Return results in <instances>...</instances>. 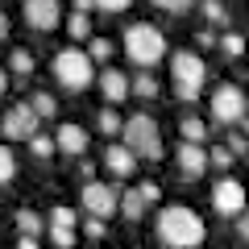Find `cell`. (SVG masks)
<instances>
[{"label":"cell","mask_w":249,"mask_h":249,"mask_svg":"<svg viewBox=\"0 0 249 249\" xmlns=\"http://www.w3.org/2000/svg\"><path fill=\"white\" fill-rule=\"evenodd\" d=\"M158 237H162V245H170V249H199L204 245V220H199V212H191V208L170 204V208L158 212Z\"/></svg>","instance_id":"6da1fadb"},{"label":"cell","mask_w":249,"mask_h":249,"mask_svg":"<svg viewBox=\"0 0 249 249\" xmlns=\"http://www.w3.org/2000/svg\"><path fill=\"white\" fill-rule=\"evenodd\" d=\"M124 54H129L137 67L150 71L154 62L166 58V34H162L158 25H150V21H137V25L124 29Z\"/></svg>","instance_id":"7a4b0ae2"},{"label":"cell","mask_w":249,"mask_h":249,"mask_svg":"<svg viewBox=\"0 0 249 249\" xmlns=\"http://www.w3.org/2000/svg\"><path fill=\"white\" fill-rule=\"evenodd\" d=\"M121 142L133 150L137 162H158V158H162V133H158V121H154V116H145V112H137V116H129V121H124Z\"/></svg>","instance_id":"3957f363"},{"label":"cell","mask_w":249,"mask_h":249,"mask_svg":"<svg viewBox=\"0 0 249 249\" xmlns=\"http://www.w3.org/2000/svg\"><path fill=\"white\" fill-rule=\"evenodd\" d=\"M170 79H175V96L183 100V104H196L199 91H204V83H208L204 58L191 54V50H178L175 58H170Z\"/></svg>","instance_id":"277c9868"},{"label":"cell","mask_w":249,"mask_h":249,"mask_svg":"<svg viewBox=\"0 0 249 249\" xmlns=\"http://www.w3.org/2000/svg\"><path fill=\"white\" fill-rule=\"evenodd\" d=\"M54 79L67 91H88L91 79H96V62L88 58V50H58L54 54Z\"/></svg>","instance_id":"5b68a950"},{"label":"cell","mask_w":249,"mask_h":249,"mask_svg":"<svg viewBox=\"0 0 249 249\" xmlns=\"http://www.w3.org/2000/svg\"><path fill=\"white\" fill-rule=\"evenodd\" d=\"M208 104H212V121L216 124H241V121H245L249 100H245V91H241L237 83H220Z\"/></svg>","instance_id":"8992f818"},{"label":"cell","mask_w":249,"mask_h":249,"mask_svg":"<svg viewBox=\"0 0 249 249\" xmlns=\"http://www.w3.org/2000/svg\"><path fill=\"white\" fill-rule=\"evenodd\" d=\"M37 124H42V116L29 108V100H17V104H9L4 116H0V133L9 137V142H29L37 133Z\"/></svg>","instance_id":"52a82bcc"},{"label":"cell","mask_w":249,"mask_h":249,"mask_svg":"<svg viewBox=\"0 0 249 249\" xmlns=\"http://www.w3.org/2000/svg\"><path fill=\"white\" fill-rule=\"evenodd\" d=\"M79 199H83V212H88V216H100V220H108V216L121 208L116 187H108V183H83Z\"/></svg>","instance_id":"ba28073f"},{"label":"cell","mask_w":249,"mask_h":249,"mask_svg":"<svg viewBox=\"0 0 249 249\" xmlns=\"http://www.w3.org/2000/svg\"><path fill=\"white\" fill-rule=\"evenodd\" d=\"M245 187L237 183V178H220V183H216V191H212V208L220 216H241L245 212Z\"/></svg>","instance_id":"9c48e42d"},{"label":"cell","mask_w":249,"mask_h":249,"mask_svg":"<svg viewBox=\"0 0 249 249\" xmlns=\"http://www.w3.org/2000/svg\"><path fill=\"white\" fill-rule=\"evenodd\" d=\"M25 21L34 29H42V34H50L62 21V4L58 0H25Z\"/></svg>","instance_id":"30bf717a"},{"label":"cell","mask_w":249,"mask_h":249,"mask_svg":"<svg viewBox=\"0 0 249 249\" xmlns=\"http://www.w3.org/2000/svg\"><path fill=\"white\" fill-rule=\"evenodd\" d=\"M175 162H178V175H183V178H199L208 170V150L196 145V142H178Z\"/></svg>","instance_id":"8fae6325"},{"label":"cell","mask_w":249,"mask_h":249,"mask_svg":"<svg viewBox=\"0 0 249 249\" xmlns=\"http://www.w3.org/2000/svg\"><path fill=\"white\" fill-rule=\"evenodd\" d=\"M46 224H50V241L58 249H71L75 245V212H71V208H54Z\"/></svg>","instance_id":"7c38bea8"},{"label":"cell","mask_w":249,"mask_h":249,"mask_svg":"<svg viewBox=\"0 0 249 249\" xmlns=\"http://www.w3.org/2000/svg\"><path fill=\"white\" fill-rule=\"evenodd\" d=\"M104 170H108V175H112V178H129V175H133V170H137V158H133V150H129V145H108V150H104Z\"/></svg>","instance_id":"4fadbf2b"},{"label":"cell","mask_w":249,"mask_h":249,"mask_svg":"<svg viewBox=\"0 0 249 249\" xmlns=\"http://www.w3.org/2000/svg\"><path fill=\"white\" fill-rule=\"evenodd\" d=\"M100 91H104V100L108 104H124V100L133 96V91H129V75H121L116 71V67H104V71H100Z\"/></svg>","instance_id":"5bb4252c"},{"label":"cell","mask_w":249,"mask_h":249,"mask_svg":"<svg viewBox=\"0 0 249 249\" xmlns=\"http://www.w3.org/2000/svg\"><path fill=\"white\" fill-rule=\"evenodd\" d=\"M88 142H91V137L83 133L79 124H62L58 133H54V150L71 154V158H83V154H88Z\"/></svg>","instance_id":"9a60e30c"},{"label":"cell","mask_w":249,"mask_h":249,"mask_svg":"<svg viewBox=\"0 0 249 249\" xmlns=\"http://www.w3.org/2000/svg\"><path fill=\"white\" fill-rule=\"evenodd\" d=\"M13 229L21 232V237H42V229H46V220L34 212V208H21L17 216H13Z\"/></svg>","instance_id":"2e32d148"},{"label":"cell","mask_w":249,"mask_h":249,"mask_svg":"<svg viewBox=\"0 0 249 249\" xmlns=\"http://www.w3.org/2000/svg\"><path fill=\"white\" fill-rule=\"evenodd\" d=\"M145 208H150V204H145V199H142V191L133 187V191H124V196H121V208H116V212H121L124 220H142V216H145Z\"/></svg>","instance_id":"e0dca14e"},{"label":"cell","mask_w":249,"mask_h":249,"mask_svg":"<svg viewBox=\"0 0 249 249\" xmlns=\"http://www.w3.org/2000/svg\"><path fill=\"white\" fill-rule=\"evenodd\" d=\"M204 137H208V124L199 121V116H183V121H178V142H196V145H204Z\"/></svg>","instance_id":"ac0fdd59"},{"label":"cell","mask_w":249,"mask_h":249,"mask_svg":"<svg viewBox=\"0 0 249 249\" xmlns=\"http://www.w3.org/2000/svg\"><path fill=\"white\" fill-rule=\"evenodd\" d=\"M129 91H133L137 100H154V96H158V79H154L150 71H142L137 79H129Z\"/></svg>","instance_id":"d6986e66"},{"label":"cell","mask_w":249,"mask_h":249,"mask_svg":"<svg viewBox=\"0 0 249 249\" xmlns=\"http://www.w3.org/2000/svg\"><path fill=\"white\" fill-rule=\"evenodd\" d=\"M67 34H71L75 42L91 37V21H88V13H71V17H67Z\"/></svg>","instance_id":"ffe728a7"},{"label":"cell","mask_w":249,"mask_h":249,"mask_svg":"<svg viewBox=\"0 0 249 249\" xmlns=\"http://www.w3.org/2000/svg\"><path fill=\"white\" fill-rule=\"evenodd\" d=\"M121 129H124V121H121V112H116V108L108 104L104 112H100V133H108V137H116V133H121Z\"/></svg>","instance_id":"44dd1931"},{"label":"cell","mask_w":249,"mask_h":249,"mask_svg":"<svg viewBox=\"0 0 249 249\" xmlns=\"http://www.w3.org/2000/svg\"><path fill=\"white\" fill-rule=\"evenodd\" d=\"M29 108H34L37 116H54V112H58V104H54L50 91H34V96H29Z\"/></svg>","instance_id":"7402d4cb"},{"label":"cell","mask_w":249,"mask_h":249,"mask_svg":"<svg viewBox=\"0 0 249 249\" xmlns=\"http://www.w3.org/2000/svg\"><path fill=\"white\" fill-rule=\"evenodd\" d=\"M13 178H17V158H13L9 145H0V187L13 183Z\"/></svg>","instance_id":"603a6c76"},{"label":"cell","mask_w":249,"mask_h":249,"mask_svg":"<svg viewBox=\"0 0 249 249\" xmlns=\"http://www.w3.org/2000/svg\"><path fill=\"white\" fill-rule=\"evenodd\" d=\"M9 67L17 71V79H25V75L34 71V54H29V50H13L9 54Z\"/></svg>","instance_id":"cb8c5ba5"},{"label":"cell","mask_w":249,"mask_h":249,"mask_svg":"<svg viewBox=\"0 0 249 249\" xmlns=\"http://www.w3.org/2000/svg\"><path fill=\"white\" fill-rule=\"evenodd\" d=\"M88 58H91V62H108V58H112V42H108V37H91Z\"/></svg>","instance_id":"d4e9b609"},{"label":"cell","mask_w":249,"mask_h":249,"mask_svg":"<svg viewBox=\"0 0 249 249\" xmlns=\"http://www.w3.org/2000/svg\"><path fill=\"white\" fill-rule=\"evenodd\" d=\"M29 150H34V158H50V154H54V137L34 133V137H29Z\"/></svg>","instance_id":"484cf974"},{"label":"cell","mask_w":249,"mask_h":249,"mask_svg":"<svg viewBox=\"0 0 249 249\" xmlns=\"http://www.w3.org/2000/svg\"><path fill=\"white\" fill-rule=\"evenodd\" d=\"M245 46H249V42H245L241 34H224V37H220V50L229 54V58H237V54H245Z\"/></svg>","instance_id":"4316f807"},{"label":"cell","mask_w":249,"mask_h":249,"mask_svg":"<svg viewBox=\"0 0 249 249\" xmlns=\"http://www.w3.org/2000/svg\"><path fill=\"white\" fill-rule=\"evenodd\" d=\"M208 166H216V170H229V166H232V150H229V145H216V150L208 154Z\"/></svg>","instance_id":"83f0119b"},{"label":"cell","mask_w":249,"mask_h":249,"mask_svg":"<svg viewBox=\"0 0 249 249\" xmlns=\"http://www.w3.org/2000/svg\"><path fill=\"white\" fill-rule=\"evenodd\" d=\"M204 17L212 21V25H224V21H229V13H224L220 0H204Z\"/></svg>","instance_id":"f1b7e54d"},{"label":"cell","mask_w":249,"mask_h":249,"mask_svg":"<svg viewBox=\"0 0 249 249\" xmlns=\"http://www.w3.org/2000/svg\"><path fill=\"white\" fill-rule=\"evenodd\" d=\"M158 9H166V13H187V9H196V0H154Z\"/></svg>","instance_id":"f546056e"},{"label":"cell","mask_w":249,"mask_h":249,"mask_svg":"<svg viewBox=\"0 0 249 249\" xmlns=\"http://www.w3.org/2000/svg\"><path fill=\"white\" fill-rule=\"evenodd\" d=\"M83 232H88L91 241H100L104 237V220H100V216H88V220H83Z\"/></svg>","instance_id":"4dcf8cb0"},{"label":"cell","mask_w":249,"mask_h":249,"mask_svg":"<svg viewBox=\"0 0 249 249\" xmlns=\"http://www.w3.org/2000/svg\"><path fill=\"white\" fill-rule=\"evenodd\" d=\"M137 191H142V199H145V204H158V196H162V191H158V183H150V178H145V183H137Z\"/></svg>","instance_id":"1f68e13d"},{"label":"cell","mask_w":249,"mask_h":249,"mask_svg":"<svg viewBox=\"0 0 249 249\" xmlns=\"http://www.w3.org/2000/svg\"><path fill=\"white\" fill-rule=\"evenodd\" d=\"M229 150H232V158H237V154H249V137L245 133H232L229 137Z\"/></svg>","instance_id":"d6a6232c"},{"label":"cell","mask_w":249,"mask_h":249,"mask_svg":"<svg viewBox=\"0 0 249 249\" xmlns=\"http://www.w3.org/2000/svg\"><path fill=\"white\" fill-rule=\"evenodd\" d=\"M133 4V0H96V9H104V13H124Z\"/></svg>","instance_id":"836d02e7"},{"label":"cell","mask_w":249,"mask_h":249,"mask_svg":"<svg viewBox=\"0 0 249 249\" xmlns=\"http://www.w3.org/2000/svg\"><path fill=\"white\" fill-rule=\"evenodd\" d=\"M237 232H241V237H245V241H249V204H245V212H241V216H237Z\"/></svg>","instance_id":"e575fe53"},{"label":"cell","mask_w":249,"mask_h":249,"mask_svg":"<svg viewBox=\"0 0 249 249\" xmlns=\"http://www.w3.org/2000/svg\"><path fill=\"white\" fill-rule=\"evenodd\" d=\"M96 9V0H75V13H91Z\"/></svg>","instance_id":"d590c367"},{"label":"cell","mask_w":249,"mask_h":249,"mask_svg":"<svg viewBox=\"0 0 249 249\" xmlns=\"http://www.w3.org/2000/svg\"><path fill=\"white\" fill-rule=\"evenodd\" d=\"M17 249H37V237H21V241H17Z\"/></svg>","instance_id":"8d00e7d4"},{"label":"cell","mask_w":249,"mask_h":249,"mask_svg":"<svg viewBox=\"0 0 249 249\" xmlns=\"http://www.w3.org/2000/svg\"><path fill=\"white\" fill-rule=\"evenodd\" d=\"M4 37H9V17L0 13V42H4Z\"/></svg>","instance_id":"74e56055"},{"label":"cell","mask_w":249,"mask_h":249,"mask_svg":"<svg viewBox=\"0 0 249 249\" xmlns=\"http://www.w3.org/2000/svg\"><path fill=\"white\" fill-rule=\"evenodd\" d=\"M9 91V75H4V67H0V96Z\"/></svg>","instance_id":"f35d334b"},{"label":"cell","mask_w":249,"mask_h":249,"mask_svg":"<svg viewBox=\"0 0 249 249\" xmlns=\"http://www.w3.org/2000/svg\"><path fill=\"white\" fill-rule=\"evenodd\" d=\"M245 42H249V37H245Z\"/></svg>","instance_id":"ab89813d"}]
</instances>
